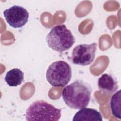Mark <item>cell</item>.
Listing matches in <instances>:
<instances>
[{
  "instance_id": "obj_1",
  "label": "cell",
  "mask_w": 121,
  "mask_h": 121,
  "mask_svg": "<svg viewBox=\"0 0 121 121\" xmlns=\"http://www.w3.org/2000/svg\"><path fill=\"white\" fill-rule=\"evenodd\" d=\"M92 91V87L89 84L78 79L63 88L62 96L69 107L81 109L88 105Z\"/></svg>"
},
{
  "instance_id": "obj_2",
  "label": "cell",
  "mask_w": 121,
  "mask_h": 121,
  "mask_svg": "<svg viewBox=\"0 0 121 121\" xmlns=\"http://www.w3.org/2000/svg\"><path fill=\"white\" fill-rule=\"evenodd\" d=\"M48 47L52 50L61 52L69 49L75 42V37L64 25L54 26L46 37Z\"/></svg>"
},
{
  "instance_id": "obj_3",
  "label": "cell",
  "mask_w": 121,
  "mask_h": 121,
  "mask_svg": "<svg viewBox=\"0 0 121 121\" xmlns=\"http://www.w3.org/2000/svg\"><path fill=\"white\" fill-rule=\"evenodd\" d=\"M61 110L43 100L32 103L26 112V120L30 121H58L61 117Z\"/></svg>"
},
{
  "instance_id": "obj_4",
  "label": "cell",
  "mask_w": 121,
  "mask_h": 121,
  "mask_svg": "<svg viewBox=\"0 0 121 121\" xmlns=\"http://www.w3.org/2000/svg\"><path fill=\"white\" fill-rule=\"evenodd\" d=\"M71 76V67L63 60L52 63L46 73V79L53 87H64L70 81Z\"/></svg>"
},
{
  "instance_id": "obj_5",
  "label": "cell",
  "mask_w": 121,
  "mask_h": 121,
  "mask_svg": "<svg viewBox=\"0 0 121 121\" xmlns=\"http://www.w3.org/2000/svg\"><path fill=\"white\" fill-rule=\"evenodd\" d=\"M96 49V43L78 45L72 51L71 61L74 64L78 65H89L95 58Z\"/></svg>"
},
{
  "instance_id": "obj_6",
  "label": "cell",
  "mask_w": 121,
  "mask_h": 121,
  "mask_svg": "<svg viewBox=\"0 0 121 121\" xmlns=\"http://www.w3.org/2000/svg\"><path fill=\"white\" fill-rule=\"evenodd\" d=\"M8 24L14 28H21L28 22L29 13L26 9L18 5L13 6L3 11Z\"/></svg>"
},
{
  "instance_id": "obj_7",
  "label": "cell",
  "mask_w": 121,
  "mask_h": 121,
  "mask_svg": "<svg viewBox=\"0 0 121 121\" xmlns=\"http://www.w3.org/2000/svg\"><path fill=\"white\" fill-rule=\"evenodd\" d=\"M97 86L99 89L106 94L115 92L118 88L116 78L109 74H104L98 79Z\"/></svg>"
},
{
  "instance_id": "obj_8",
  "label": "cell",
  "mask_w": 121,
  "mask_h": 121,
  "mask_svg": "<svg viewBox=\"0 0 121 121\" xmlns=\"http://www.w3.org/2000/svg\"><path fill=\"white\" fill-rule=\"evenodd\" d=\"M73 121H102V116L99 112L96 109L89 108H83L79 110L74 115Z\"/></svg>"
},
{
  "instance_id": "obj_9",
  "label": "cell",
  "mask_w": 121,
  "mask_h": 121,
  "mask_svg": "<svg viewBox=\"0 0 121 121\" xmlns=\"http://www.w3.org/2000/svg\"><path fill=\"white\" fill-rule=\"evenodd\" d=\"M24 73L19 69L15 68L8 71L5 77V81L10 86H17L24 81Z\"/></svg>"
},
{
  "instance_id": "obj_10",
  "label": "cell",
  "mask_w": 121,
  "mask_h": 121,
  "mask_svg": "<svg viewBox=\"0 0 121 121\" xmlns=\"http://www.w3.org/2000/svg\"><path fill=\"white\" fill-rule=\"evenodd\" d=\"M121 90L117 91L111 97L110 100V107L112 114L116 118L121 119Z\"/></svg>"
}]
</instances>
